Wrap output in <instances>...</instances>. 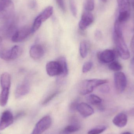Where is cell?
Listing matches in <instances>:
<instances>
[{
    "mask_svg": "<svg viewBox=\"0 0 134 134\" xmlns=\"http://www.w3.org/2000/svg\"><path fill=\"white\" fill-rule=\"evenodd\" d=\"M93 64L91 61L86 62L83 66L82 71L83 73H86L90 71L93 67Z\"/></svg>",
    "mask_w": 134,
    "mask_h": 134,
    "instance_id": "83f0119b",
    "label": "cell"
},
{
    "mask_svg": "<svg viewBox=\"0 0 134 134\" xmlns=\"http://www.w3.org/2000/svg\"><path fill=\"white\" fill-rule=\"evenodd\" d=\"M14 121V117L9 110L3 112L0 119V130H3L12 125Z\"/></svg>",
    "mask_w": 134,
    "mask_h": 134,
    "instance_id": "30bf717a",
    "label": "cell"
},
{
    "mask_svg": "<svg viewBox=\"0 0 134 134\" xmlns=\"http://www.w3.org/2000/svg\"><path fill=\"white\" fill-rule=\"evenodd\" d=\"M109 68L112 71L118 72L122 68V65L117 61H113L109 65Z\"/></svg>",
    "mask_w": 134,
    "mask_h": 134,
    "instance_id": "4316f807",
    "label": "cell"
},
{
    "mask_svg": "<svg viewBox=\"0 0 134 134\" xmlns=\"http://www.w3.org/2000/svg\"><path fill=\"white\" fill-rule=\"evenodd\" d=\"M46 72L49 76L61 75L63 70L61 65L58 61H50L47 63L46 67Z\"/></svg>",
    "mask_w": 134,
    "mask_h": 134,
    "instance_id": "9c48e42d",
    "label": "cell"
},
{
    "mask_svg": "<svg viewBox=\"0 0 134 134\" xmlns=\"http://www.w3.org/2000/svg\"><path fill=\"white\" fill-rule=\"evenodd\" d=\"M117 2L119 13L116 20L123 23L128 20L130 16V0H117Z\"/></svg>",
    "mask_w": 134,
    "mask_h": 134,
    "instance_id": "3957f363",
    "label": "cell"
},
{
    "mask_svg": "<svg viewBox=\"0 0 134 134\" xmlns=\"http://www.w3.org/2000/svg\"><path fill=\"white\" fill-rule=\"evenodd\" d=\"M67 134L64 133H63V134Z\"/></svg>",
    "mask_w": 134,
    "mask_h": 134,
    "instance_id": "60d3db41",
    "label": "cell"
},
{
    "mask_svg": "<svg viewBox=\"0 0 134 134\" xmlns=\"http://www.w3.org/2000/svg\"><path fill=\"white\" fill-rule=\"evenodd\" d=\"M76 110L83 118H87L92 115L94 113L93 108L89 104L84 102L79 103Z\"/></svg>",
    "mask_w": 134,
    "mask_h": 134,
    "instance_id": "4fadbf2b",
    "label": "cell"
},
{
    "mask_svg": "<svg viewBox=\"0 0 134 134\" xmlns=\"http://www.w3.org/2000/svg\"><path fill=\"white\" fill-rule=\"evenodd\" d=\"M29 7L31 9H34L37 5V3L35 0H31L29 3Z\"/></svg>",
    "mask_w": 134,
    "mask_h": 134,
    "instance_id": "d6a6232c",
    "label": "cell"
},
{
    "mask_svg": "<svg viewBox=\"0 0 134 134\" xmlns=\"http://www.w3.org/2000/svg\"><path fill=\"white\" fill-rule=\"evenodd\" d=\"M88 44L86 41L81 42L80 44L79 52L80 56L82 58H85L88 53Z\"/></svg>",
    "mask_w": 134,
    "mask_h": 134,
    "instance_id": "603a6c76",
    "label": "cell"
},
{
    "mask_svg": "<svg viewBox=\"0 0 134 134\" xmlns=\"http://www.w3.org/2000/svg\"><path fill=\"white\" fill-rule=\"evenodd\" d=\"M60 93V91H56L54 93H53L52 94H50L48 97L46 98V99H45L42 102V104L46 105L48 104Z\"/></svg>",
    "mask_w": 134,
    "mask_h": 134,
    "instance_id": "f1b7e54d",
    "label": "cell"
},
{
    "mask_svg": "<svg viewBox=\"0 0 134 134\" xmlns=\"http://www.w3.org/2000/svg\"><path fill=\"white\" fill-rule=\"evenodd\" d=\"M131 114H132V115H134V109L132 110V111H131Z\"/></svg>",
    "mask_w": 134,
    "mask_h": 134,
    "instance_id": "f35d334b",
    "label": "cell"
},
{
    "mask_svg": "<svg viewBox=\"0 0 134 134\" xmlns=\"http://www.w3.org/2000/svg\"><path fill=\"white\" fill-rule=\"evenodd\" d=\"M42 23V21L41 18L39 17V16H38L35 19L33 26L31 27L32 34H34L35 31H37V30H38V29L40 28Z\"/></svg>",
    "mask_w": 134,
    "mask_h": 134,
    "instance_id": "cb8c5ba5",
    "label": "cell"
},
{
    "mask_svg": "<svg viewBox=\"0 0 134 134\" xmlns=\"http://www.w3.org/2000/svg\"><path fill=\"white\" fill-rule=\"evenodd\" d=\"M122 134H132L131 133H130V132H125V133H123Z\"/></svg>",
    "mask_w": 134,
    "mask_h": 134,
    "instance_id": "74e56055",
    "label": "cell"
},
{
    "mask_svg": "<svg viewBox=\"0 0 134 134\" xmlns=\"http://www.w3.org/2000/svg\"><path fill=\"white\" fill-rule=\"evenodd\" d=\"M70 6L72 15L74 16H76L77 15V9L74 0H70Z\"/></svg>",
    "mask_w": 134,
    "mask_h": 134,
    "instance_id": "f546056e",
    "label": "cell"
},
{
    "mask_svg": "<svg viewBox=\"0 0 134 134\" xmlns=\"http://www.w3.org/2000/svg\"><path fill=\"white\" fill-rule=\"evenodd\" d=\"M93 21V14L90 12L85 11L83 13L79 23V28L81 30H84L92 24Z\"/></svg>",
    "mask_w": 134,
    "mask_h": 134,
    "instance_id": "8fae6325",
    "label": "cell"
},
{
    "mask_svg": "<svg viewBox=\"0 0 134 134\" xmlns=\"http://www.w3.org/2000/svg\"><path fill=\"white\" fill-rule=\"evenodd\" d=\"M127 115L124 113H120L117 114L113 120V124L120 128L125 127L127 124Z\"/></svg>",
    "mask_w": 134,
    "mask_h": 134,
    "instance_id": "2e32d148",
    "label": "cell"
},
{
    "mask_svg": "<svg viewBox=\"0 0 134 134\" xmlns=\"http://www.w3.org/2000/svg\"><path fill=\"white\" fill-rule=\"evenodd\" d=\"M131 48L132 52L134 54V35L132 38L131 41Z\"/></svg>",
    "mask_w": 134,
    "mask_h": 134,
    "instance_id": "d590c367",
    "label": "cell"
},
{
    "mask_svg": "<svg viewBox=\"0 0 134 134\" xmlns=\"http://www.w3.org/2000/svg\"><path fill=\"white\" fill-rule=\"evenodd\" d=\"M44 54V50L42 46L38 44L34 45L31 47L30 55L31 57L35 60L41 59Z\"/></svg>",
    "mask_w": 134,
    "mask_h": 134,
    "instance_id": "5bb4252c",
    "label": "cell"
},
{
    "mask_svg": "<svg viewBox=\"0 0 134 134\" xmlns=\"http://www.w3.org/2000/svg\"><path fill=\"white\" fill-rule=\"evenodd\" d=\"M113 38L120 57L124 60L128 59L130 57V53L124 41L123 34L113 33Z\"/></svg>",
    "mask_w": 134,
    "mask_h": 134,
    "instance_id": "7a4b0ae2",
    "label": "cell"
},
{
    "mask_svg": "<svg viewBox=\"0 0 134 134\" xmlns=\"http://www.w3.org/2000/svg\"><path fill=\"white\" fill-rule=\"evenodd\" d=\"M107 80L92 79L83 81L79 86V92L81 95H87L93 92L95 87L108 82Z\"/></svg>",
    "mask_w": 134,
    "mask_h": 134,
    "instance_id": "6da1fadb",
    "label": "cell"
},
{
    "mask_svg": "<svg viewBox=\"0 0 134 134\" xmlns=\"http://www.w3.org/2000/svg\"><path fill=\"white\" fill-rule=\"evenodd\" d=\"M131 5L134 9V0H131Z\"/></svg>",
    "mask_w": 134,
    "mask_h": 134,
    "instance_id": "8d00e7d4",
    "label": "cell"
},
{
    "mask_svg": "<svg viewBox=\"0 0 134 134\" xmlns=\"http://www.w3.org/2000/svg\"><path fill=\"white\" fill-rule=\"evenodd\" d=\"M14 9L11 0H0V19L7 20L14 16Z\"/></svg>",
    "mask_w": 134,
    "mask_h": 134,
    "instance_id": "277c9868",
    "label": "cell"
},
{
    "mask_svg": "<svg viewBox=\"0 0 134 134\" xmlns=\"http://www.w3.org/2000/svg\"><path fill=\"white\" fill-rule=\"evenodd\" d=\"M102 1L104 2H107V0H101Z\"/></svg>",
    "mask_w": 134,
    "mask_h": 134,
    "instance_id": "ab89813d",
    "label": "cell"
},
{
    "mask_svg": "<svg viewBox=\"0 0 134 134\" xmlns=\"http://www.w3.org/2000/svg\"><path fill=\"white\" fill-rule=\"evenodd\" d=\"M23 52V49L20 46H15L10 49L1 50L0 57L5 61H13L19 57Z\"/></svg>",
    "mask_w": 134,
    "mask_h": 134,
    "instance_id": "5b68a950",
    "label": "cell"
},
{
    "mask_svg": "<svg viewBox=\"0 0 134 134\" xmlns=\"http://www.w3.org/2000/svg\"><path fill=\"white\" fill-rule=\"evenodd\" d=\"M107 127L105 126H99L89 131L87 134H100L105 131Z\"/></svg>",
    "mask_w": 134,
    "mask_h": 134,
    "instance_id": "d4e9b609",
    "label": "cell"
},
{
    "mask_svg": "<svg viewBox=\"0 0 134 134\" xmlns=\"http://www.w3.org/2000/svg\"><path fill=\"white\" fill-rule=\"evenodd\" d=\"M130 69L131 73L134 76V57L131 59V61Z\"/></svg>",
    "mask_w": 134,
    "mask_h": 134,
    "instance_id": "836d02e7",
    "label": "cell"
},
{
    "mask_svg": "<svg viewBox=\"0 0 134 134\" xmlns=\"http://www.w3.org/2000/svg\"><path fill=\"white\" fill-rule=\"evenodd\" d=\"M31 34V27L25 26L16 31L12 36V41L14 42H22L27 39Z\"/></svg>",
    "mask_w": 134,
    "mask_h": 134,
    "instance_id": "52a82bcc",
    "label": "cell"
},
{
    "mask_svg": "<svg viewBox=\"0 0 134 134\" xmlns=\"http://www.w3.org/2000/svg\"><path fill=\"white\" fill-rule=\"evenodd\" d=\"M11 76L7 72L2 73L0 77V84L2 89L10 90L12 83Z\"/></svg>",
    "mask_w": 134,
    "mask_h": 134,
    "instance_id": "e0dca14e",
    "label": "cell"
},
{
    "mask_svg": "<svg viewBox=\"0 0 134 134\" xmlns=\"http://www.w3.org/2000/svg\"><path fill=\"white\" fill-rule=\"evenodd\" d=\"M53 8L52 6H49L46 8L38 16L41 18L42 22L46 21L53 13Z\"/></svg>",
    "mask_w": 134,
    "mask_h": 134,
    "instance_id": "d6986e66",
    "label": "cell"
},
{
    "mask_svg": "<svg viewBox=\"0 0 134 134\" xmlns=\"http://www.w3.org/2000/svg\"><path fill=\"white\" fill-rule=\"evenodd\" d=\"M79 100L76 99L71 103L70 105V109L71 111H75L76 110L77 105L79 104Z\"/></svg>",
    "mask_w": 134,
    "mask_h": 134,
    "instance_id": "4dcf8cb0",
    "label": "cell"
},
{
    "mask_svg": "<svg viewBox=\"0 0 134 134\" xmlns=\"http://www.w3.org/2000/svg\"><path fill=\"white\" fill-rule=\"evenodd\" d=\"M87 101L90 104L93 105H98L100 104L102 102L100 98L95 94H90L87 97Z\"/></svg>",
    "mask_w": 134,
    "mask_h": 134,
    "instance_id": "7402d4cb",
    "label": "cell"
},
{
    "mask_svg": "<svg viewBox=\"0 0 134 134\" xmlns=\"http://www.w3.org/2000/svg\"><path fill=\"white\" fill-rule=\"evenodd\" d=\"M98 59L104 63H109L113 62L115 58V52L111 49H106L97 54Z\"/></svg>",
    "mask_w": 134,
    "mask_h": 134,
    "instance_id": "7c38bea8",
    "label": "cell"
},
{
    "mask_svg": "<svg viewBox=\"0 0 134 134\" xmlns=\"http://www.w3.org/2000/svg\"><path fill=\"white\" fill-rule=\"evenodd\" d=\"M115 86L117 92L122 93L125 90L127 84L126 75L122 72H116L114 75Z\"/></svg>",
    "mask_w": 134,
    "mask_h": 134,
    "instance_id": "ba28073f",
    "label": "cell"
},
{
    "mask_svg": "<svg viewBox=\"0 0 134 134\" xmlns=\"http://www.w3.org/2000/svg\"><path fill=\"white\" fill-rule=\"evenodd\" d=\"M52 124V119L49 116H44L35 124L31 134H42L50 127Z\"/></svg>",
    "mask_w": 134,
    "mask_h": 134,
    "instance_id": "8992f818",
    "label": "cell"
},
{
    "mask_svg": "<svg viewBox=\"0 0 134 134\" xmlns=\"http://www.w3.org/2000/svg\"><path fill=\"white\" fill-rule=\"evenodd\" d=\"M80 128L79 124L71 123L64 129L63 133L66 134L75 133L79 130Z\"/></svg>",
    "mask_w": 134,
    "mask_h": 134,
    "instance_id": "ffe728a7",
    "label": "cell"
},
{
    "mask_svg": "<svg viewBox=\"0 0 134 134\" xmlns=\"http://www.w3.org/2000/svg\"><path fill=\"white\" fill-rule=\"evenodd\" d=\"M9 90V89H2L0 93V105L1 107H4L8 103Z\"/></svg>",
    "mask_w": 134,
    "mask_h": 134,
    "instance_id": "ac0fdd59",
    "label": "cell"
},
{
    "mask_svg": "<svg viewBox=\"0 0 134 134\" xmlns=\"http://www.w3.org/2000/svg\"><path fill=\"white\" fill-rule=\"evenodd\" d=\"M57 61L60 64L63 70V73L61 75L63 77L66 76L68 73V68L66 58L64 57H61L58 59Z\"/></svg>",
    "mask_w": 134,
    "mask_h": 134,
    "instance_id": "44dd1931",
    "label": "cell"
},
{
    "mask_svg": "<svg viewBox=\"0 0 134 134\" xmlns=\"http://www.w3.org/2000/svg\"><path fill=\"white\" fill-rule=\"evenodd\" d=\"M109 87L108 86H105L104 87H102L101 89V91L102 93H107L109 92Z\"/></svg>",
    "mask_w": 134,
    "mask_h": 134,
    "instance_id": "e575fe53",
    "label": "cell"
},
{
    "mask_svg": "<svg viewBox=\"0 0 134 134\" xmlns=\"http://www.w3.org/2000/svg\"><path fill=\"white\" fill-rule=\"evenodd\" d=\"M85 11L91 12L94 8V0H86L84 5Z\"/></svg>",
    "mask_w": 134,
    "mask_h": 134,
    "instance_id": "484cf974",
    "label": "cell"
},
{
    "mask_svg": "<svg viewBox=\"0 0 134 134\" xmlns=\"http://www.w3.org/2000/svg\"><path fill=\"white\" fill-rule=\"evenodd\" d=\"M30 90V85L28 83H22L19 84L15 90V96L16 98H19L27 94Z\"/></svg>",
    "mask_w": 134,
    "mask_h": 134,
    "instance_id": "9a60e30c",
    "label": "cell"
},
{
    "mask_svg": "<svg viewBox=\"0 0 134 134\" xmlns=\"http://www.w3.org/2000/svg\"><path fill=\"white\" fill-rule=\"evenodd\" d=\"M55 1L57 5L64 12H65L66 10V8H65L64 0H55Z\"/></svg>",
    "mask_w": 134,
    "mask_h": 134,
    "instance_id": "1f68e13d",
    "label": "cell"
}]
</instances>
